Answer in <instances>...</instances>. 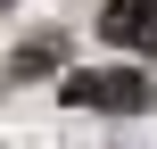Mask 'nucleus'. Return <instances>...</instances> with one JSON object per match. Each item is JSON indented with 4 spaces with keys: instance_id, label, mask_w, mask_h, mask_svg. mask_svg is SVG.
<instances>
[{
    "instance_id": "2",
    "label": "nucleus",
    "mask_w": 157,
    "mask_h": 149,
    "mask_svg": "<svg viewBox=\"0 0 157 149\" xmlns=\"http://www.w3.org/2000/svg\"><path fill=\"white\" fill-rule=\"evenodd\" d=\"M99 41H116L132 58H157V0H99Z\"/></svg>"
},
{
    "instance_id": "1",
    "label": "nucleus",
    "mask_w": 157,
    "mask_h": 149,
    "mask_svg": "<svg viewBox=\"0 0 157 149\" xmlns=\"http://www.w3.org/2000/svg\"><path fill=\"white\" fill-rule=\"evenodd\" d=\"M66 108L141 116V108H149V75H141V66H83V75H66Z\"/></svg>"
},
{
    "instance_id": "3",
    "label": "nucleus",
    "mask_w": 157,
    "mask_h": 149,
    "mask_svg": "<svg viewBox=\"0 0 157 149\" xmlns=\"http://www.w3.org/2000/svg\"><path fill=\"white\" fill-rule=\"evenodd\" d=\"M58 58H66V41H58V33H33V41H17V58H8V66L33 83V75H58Z\"/></svg>"
}]
</instances>
